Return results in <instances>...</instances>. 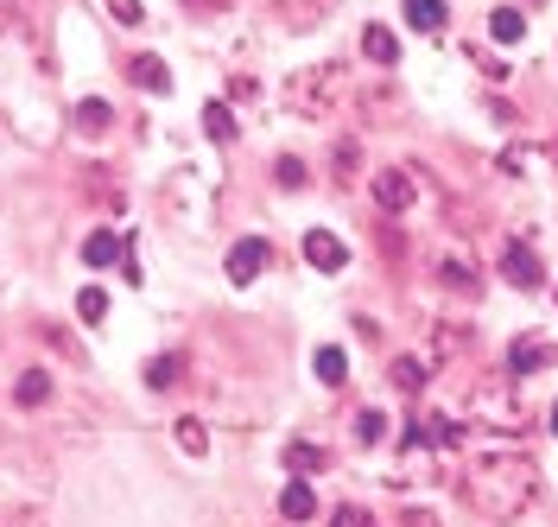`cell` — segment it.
Instances as JSON below:
<instances>
[{
    "mask_svg": "<svg viewBox=\"0 0 558 527\" xmlns=\"http://www.w3.org/2000/svg\"><path fill=\"white\" fill-rule=\"evenodd\" d=\"M330 166H337V184H355V166H362V146H355V141H337V153H330Z\"/></svg>",
    "mask_w": 558,
    "mask_h": 527,
    "instance_id": "26",
    "label": "cell"
},
{
    "mask_svg": "<svg viewBox=\"0 0 558 527\" xmlns=\"http://www.w3.org/2000/svg\"><path fill=\"white\" fill-rule=\"evenodd\" d=\"M274 7H279L286 26H317V20L330 13V0H274Z\"/></svg>",
    "mask_w": 558,
    "mask_h": 527,
    "instance_id": "16",
    "label": "cell"
},
{
    "mask_svg": "<svg viewBox=\"0 0 558 527\" xmlns=\"http://www.w3.org/2000/svg\"><path fill=\"white\" fill-rule=\"evenodd\" d=\"M553 432H558V407H553Z\"/></svg>",
    "mask_w": 558,
    "mask_h": 527,
    "instance_id": "33",
    "label": "cell"
},
{
    "mask_svg": "<svg viewBox=\"0 0 558 527\" xmlns=\"http://www.w3.org/2000/svg\"><path fill=\"white\" fill-rule=\"evenodd\" d=\"M387 375H393L400 394H418V387H425V362H418V356H393V369H387Z\"/></svg>",
    "mask_w": 558,
    "mask_h": 527,
    "instance_id": "23",
    "label": "cell"
},
{
    "mask_svg": "<svg viewBox=\"0 0 558 527\" xmlns=\"http://www.w3.org/2000/svg\"><path fill=\"white\" fill-rule=\"evenodd\" d=\"M279 515H286V522H312V515H317V495H312L305 477H292V483L279 490Z\"/></svg>",
    "mask_w": 558,
    "mask_h": 527,
    "instance_id": "11",
    "label": "cell"
},
{
    "mask_svg": "<svg viewBox=\"0 0 558 527\" xmlns=\"http://www.w3.org/2000/svg\"><path fill=\"white\" fill-rule=\"evenodd\" d=\"M305 178H312L305 172V159H292V153H279L274 159V184L279 191H305Z\"/></svg>",
    "mask_w": 558,
    "mask_h": 527,
    "instance_id": "25",
    "label": "cell"
},
{
    "mask_svg": "<svg viewBox=\"0 0 558 527\" xmlns=\"http://www.w3.org/2000/svg\"><path fill=\"white\" fill-rule=\"evenodd\" d=\"M76 128H83V134H108V128H114V108H108L102 96L76 103Z\"/></svg>",
    "mask_w": 558,
    "mask_h": 527,
    "instance_id": "18",
    "label": "cell"
},
{
    "mask_svg": "<svg viewBox=\"0 0 558 527\" xmlns=\"http://www.w3.org/2000/svg\"><path fill=\"white\" fill-rule=\"evenodd\" d=\"M172 439H178V452H184V457H204L209 452L204 420H172Z\"/></svg>",
    "mask_w": 558,
    "mask_h": 527,
    "instance_id": "20",
    "label": "cell"
},
{
    "mask_svg": "<svg viewBox=\"0 0 558 527\" xmlns=\"http://www.w3.org/2000/svg\"><path fill=\"white\" fill-rule=\"evenodd\" d=\"M526 166H533V153H526V146H508V153H501V172H514V178H521Z\"/></svg>",
    "mask_w": 558,
    "mask_h": 527,
    "instance_id": "30",
    "label": "cell"
},
{
    "mask_svg": "<svg viewBox=\"0 0 558 527\" xmlns=\"http://www.w3.org/2000/svg\"><path fill=\"white\" fill-rule=\"evenodd\" d=\"M407 20H413L418 33H445L451 7H445V0H407Z\"/></svg>",
    "mask_w": 558,
    "mask_h": 527,
    "instance_id": "15",
    "label": "cell"
},
{
    "mask_svg": "<svg viewBox=\"0 0 558 527\" xmlns=\"http://www.w3.org/2000/svg\"><path fill=\"white\" fill-rule=\"evenodd\" d=\"M13 400H20V407H45V400H51V375H45V369H26V375L13 382Z\"/></svg>",
    "mask_w": 558,
    "mask_h": 527,
    "instance_id": "17",
    "label": "cell"
},
{
    "mask_svg": "<svg viewBox=\"0 0 558 527\" xmlns=\"http://www.w3.org/2000/svg\"><path fill=\"white\" fill-rule=\"evenodd\" d=\"M488 33L501 38V45H514V38L526 33V13L521 7H495V13H488Z\"/></svg>",
    "mask_w": 558,
    "mask_h": 527,
    "instance_id": "19",
    "label": "cell"
},
{
    "mask_svg": "<svg viewBox=\"0 0 558 527\" xmlns=\"http://www.w3.org/2000/svg\"><path fill=\"white\" fill-rule=\"evenodd\" d=\"M204 134H209L216 146L235 141V115H229V103H209V108H204Z\"/></svg>",
    "mask_w": 558,
    "mask_h": 527,
    "instance_id": "21",
    "label": "cell"
},
{
    "mask_svg": "<svg viewBox=\"0 0 558 527\" xmlns=\"http://www.w3.org/2000/svg\"><path fill=\"white\" fill-rule=\"evenodd\" d=\"M317 382H330V387L349 382V356L337 350V344H324V350H317Z\"/></svg>",
    "mask_w": 558,
    "mask_h": 527,
    "instance_id": "22",
    "label": "cell"
},
{
    "mask_svg": "<svg viewBox=\"0 0 558 527\" xmlns=\"http://www.w3.org/2000/svg\"><path fill=\"white\" fill-rule=\"evenodd\" d=\"M305 261H312L317 274H343V267H349V248L337 242L330 229H312V236H305Z\"/></svg>",
    "mask_w": 558,
    "mask_h": 527,
    "instance_id": "7",
    "label": "cell"
},
{
    "mask_svg": "<svg viewBox=\"0 0 558 527\" xmlns=\"http://www.w3.org/2000/svg\"><path fill=\"white\" fill-rule=\"evenodd\" d=\"M178 7H191V13H216L222 0H178Z\"/></svg>",
    "mask_w": 558,
    "mask_h": 527,
    "instance_id": "32",
    "label": "cell"
},
{
    "mask_svg": "<svg viewBox=\"0 0 558 527\" xmlns=\"http://www.w3.org/2000/svg\"><path fill=\"white\" fill-rule=\"evenodd\" d=\"M368 191H375V211L381 216H400V211H413V178L407 172H375V184H368Z\"/></svg>",
    "mask_w": 558,
    "mask_h": 527,
    "instance_id": "6",
    "label": "cell"
},
{
    "mask_svg": "<svg viewBox=\"0 0 558 527\" xmlns=\"http://www.w3.org/2000/svg\"><path fill=\"white\" fill-rule=\"evenodd\" d=\"M463 344H470V331H463V324H432V356H438V362L457 356Z\"/></svg>",
    "mask_w": 558,
    "mask_h": 527,
    "instance_id": "24",
    "label": "cell"
},
{
    "mask_svg": "<svg viewBox=\"0 0 558 527\" xmlns=\"http://www.w3.org/2000/svg\"><path fill=\"white\" fill-rule=\"evenodd\" d=\"M178 375H184V356H178V350H166V356H153V362H146V387H153V394L178 387Z\"/></svg>",
    "mask_w": 558,
    "mask_h": 527,
    "instance_id": "13",
    "label": "cell"
},
{
    "mask_svg": "<svg viewBox=\"0 0 558 527\" xmlns=\"http://www.w3.org/2000/svg\"><path fill=\"white\" fill-rule=\"evenodd\" d=\"M76 318H89V324H102L108 318V292L102 286H83V292H76Z\"/></svg>",
    "mask_w": 558,
    "mask_h": 527,
    "instance_id": "27",
    "label": "cell"
},
{
    "mask_svg": "<svg viewBox=\"0 0 558 527\" xmlns=\"http://www.w3.org/2000/svg\"><path fill=\"white\" fill-rule=\"evenodd\" d=\"M337 527H375V522H368L362 508H337Z\"/></svg>",
    "mask_w": 558,
    "mask_h": 527,
    "instance_id": "31",
    "label": "cell"
},
{
    "mask_svg": "<svg viewBox=\"0 0 558 527\" xmlns=\"http://www.w3.org/2000/svg\"><path fill=\"white\" fill-rule=\"evenodd\" d=\"M362 58L381 64V71H393V64H400V38L387 33V26H362Z\"/></svg>",
    "mask_w": 558,
    "mask_h": 527,
    "instance_id": "9",
    "label": "cell"
},
{
    "mask_svg": "<svg viewBox=\"0 0 558 527\" xmlns=\"http://www.w3.org/2000/svg\"><path fill=\"white\" fill-rule=\"evenodd\" d=\"M121 236H114V229H96V236H89V242H83V261H89V267H114V261H121Z\"/></svg>",
    "mask_w": 558,
    "mask_h": 527,
    "instance_id": "14",
    "label": "cell"
},
{
    "mask_svg": "<svg viewBox=\"0 0 558 527\" xmlns=\"http://www.w3.org/2000/svg\"><path fill=\"white\" fill-rule=\"evenodd\" d=\"M558 362V344H546V337H514V350H508V375H539V369H553Z\"/></svg>",
    "mask_w": 558,
    "mask_h": 527,
    "instance_id": "5",
    "label": "cell"
},
{
    "mask_svg": "<svg viewBox=\"0 0 558 527\" xmlns=\"http://www.w3.org/2000/svg\"><path fill=\"white\" fill-rule=\"evenodd\" d=\"M438 280L451 286V292H463V299H476V292H483V280H476V267H470L463 254H451V261H438Z\"/></svg>",
    "mask_w": 558,
    "mask_h": 527,
    "instance_id": "12",
    "label": "cell"
},
{
    "mask_svg": "<svg viewBox=\"0 0 558 527\" xmlns=\"http://www.w3.org/2000/svg\"><path fill=\"white\" fill-rule=\"evenodd\" d=\"M128 76H134L146 96H172V71H166V58H153V51H140L134 64H128Z\"/></svg>",
    "mask_w": 558,
    "mask_h": 527,
    "instance_id": "8",
    "label": "cell"
},
{
    "mask_svg": "<svg viewBox=\"0 0 558 527\" xmlns=\"http://www.w3.org/2000/svg\"><path fill=\"white\" fill-rule=\"evenodd\" d=\"M286 470L292 477H317V470H330V452H317L312 439H286Z\"/></svg>",
    "mask_w": 558,
    "mask_h": 527,
    "instance_id": "10",
    "label": "cell"
},
{
    "mask_svg": "<svg viewBox=\"0 0 558 527\" xmlns=\"http://www.w3.org/2000/svg\"><path fill=\"white\" fill-rule=\"evenodd\" d=\"M267 261H274V248L260 242V236H242V242L229 248V261H222V274H229L235 286H254V280H260V267H267Z\"/></svg>",
    "mask_w": 558,
    "mask_h": 527,
    "instance_id": "3",
    "label": "cell"
},
{
    "mask_svg": "<svg viewBox=\"0 0 558 527\" xmlns=\"http://www.w3.org/2000/svg\"><path fill=\"white\" fill-rule=\"evenodd\" d=\"M501 274H508V286H521V292H533V286L546 280V274H539V254H533V242H526V236L501 242Z\"/></svg>",
    "mask_w": 558,
    "mask_h": 527,
    "instance_id": "4",
    "label": "cell"
},
{
    "mask_svg": "<svg viewBox=\"0 0 558 527\" xmlns=\"http://www.w3.org/2000/svg\"><path fill=\"white\" fill-rule=\"evenodd\" d=\"M539 495V464L521 452H488L476 470H470V502L483 508L488 522H521Z\"/></svg>",
    "mask_w": 558,
    "mask_h": 527,
    "instance_id": "1",
    "label": "cell"
},
{
    "mask_svg": "<svg viewBox=\"0 0 558 527\" xmlns=\"http://www.w3.org/2000/svg\"><path fill=\"white\" fill-rule=\"evenodd\" d=\"M343 103V64H305V71L286 76V108L299 115V121H330Z\"/></svg>",
    "mask_w": 558,
    "mask_h": 527,
    "instance_id": "2",
    "label": "cell"
},
{
    "mask_svg": "<svg viewBox=\"0 0 558 527\" xmlns=\"http://www.w3.org/2000/svg\"><path fill=\"white\" fill-rule=\"evenodd\" d=\"M108 13H114V26H146V7L140 0H108Z\"/></svg>",
    "mask_w": 558,
    "mask_h": 527,
    "instance_id": "29",
    "label": "cell"
},
{
    "mask_svg": "<svg viewBox=\"0 0 558 527\" xmlns=\"http://www.w3.org/2000/svg\"><path fill=\"white\" fill-rule=\"evenodd\" d=\"M355 439H362V445H381V439H387V414H375V407H368V414L355 420Z\"/></svg>",
    "mask_w": 558,
    "mask_h": 527,
    "instance_id": "28",
    "label": "cell"
}]
</instances>
